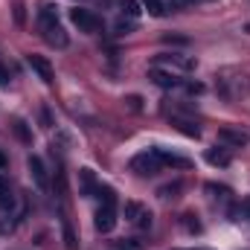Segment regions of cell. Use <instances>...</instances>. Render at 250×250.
Segmentation results:
<instances>
[{"label":"cell","instance_id":"obj_1","mask_svg":"<svg viewBox=\"0 0 250 250\" xmlns=\"http://www.w3.org/2000/svg\"><path fill=\"white\" fill-rule=\"evenodd\" d=\"M38 26H41V35L50 47H59L64 50L67 47V32L64 26L59 23V15H56V6H41L38 12Z\"/></svg>","mask_w":250,"mask_h":250},{"label":"cell","instance_id":"obj_2","mask_svg":"<svg viewBox=\"0 0 250 250\" xmlns=\"http://www.w3.org/2000/svg\"><path fill=\"white\" fill-rule=\"evenodd\" d=\"M160 157L154 154V148H148V151H143V154H137L134 160H131V169L137 172V175H143V178H151V175H157L160 172Z\"/></svg>","mask_w":250,"mask_h":250},{"label":"cell","instance_id":"obj_3","mask_svg":"<svg viewBox=\"0 0 250 250\" xmlns=\"http://www.w3.org/2000/svg\"><path fill=\"white\" fill-rule=\"evenodd\" d=\"M70 21L79 26V32H99L102 29V21L90 12V9H70Z\"/></svg>","mask_w":250,"mask_h":250},{"label":"cell","instance_id":"obj_4","mask_svg":"<svg viewBox=\"0 0 250 250\" xmlns=\"http://www.w3.org/2000/svg\"><path fill=\"white\" fill-rule=\"evenodd\" d=\"M218 143H224V146H230V148H242V146H248L250 143V134H245L242 128H218Z\"/></svg>","mask_w":250,"mask_h":250},{"label":"cell","instance_id":"obj_5","mask_svg":"<svg viewBox=\"0 0 250 250\" xmlns=\"http://www.w3.org/2000/svg\"><path fill=\"white\" fill-rule=\"evenodd\" d=\"M29 175H32V181H35V187L38 189H47L50 187V178H47V166H44V160L38 157V154H29Z\"/></svg>","mask_w":250,"mask_h":250},{"label":"cell","instance_id":"obj_6","mask_svg":"<svg viewBox=\"0 0 250 250\" xmlns=\"http://www.w3.org/2000/svg\"><path fill=\"white\" fill-rule=\"evenodd\" d=\"M114 224H117V209H114L111 204H102L99 212H96V230H99V233H111Z\"/></svg>","mask_w":250,"mask_h":250},{"label":"cell","instance_id":"obj_7","mask_svg":"<svg viewBox=\"0 0 250 250\" xmlns=\"http://www.w3.org/2000/svg\"><path fill=\"white\" fill-rule=\"evenodd\" d=\"M29 67L41 76V82L44 84H53V79H56V73H53V64L47 62L44 56H29Z\"/></svg>","mask_w":250,"mask_h":250},{"label":"cell","instance_id":"obj_8","mask_svg":"<svg viewBox=\"0 0 250 250\" xmlns=\"http://www.w3.org/2000/svg\"><path fill=\"white\" fill-rule=\"evenodd\" d=\"M166 64V67H178V70H195V59L189 56H178V53H166V56H157V67Z\"/></svg>","mask_w":250,"mask_h":250},{"label":"cell","instance_id":"obj_9","mask_svg":"<svg viewBox=\"0 0 250 250\" xmlns=\"http://www.w3.org/2000/svg\"><path fill=\"white\" fill-rule=\"evenodd\" d=\"M148 79H151L157 87H166V90H172V87L181 84V79H175L169 70H160V67H151V70H148Z\"/></svg>","mask_w":250,"mask_h":250},{"label":"cell","instance_id":"obj_10","mask_svg":"<svg viewBox=\"0 0 250 250\" xmlns=\"http://www.w3.org/2000/svg\"><path fill=\"white\" fill-rule=\"evenodd\" d=\"M154 154L160 157V163H163V166H175V169H189V166H192V160H189V157L172 154V151H166V148H154Z\"/></svg>","mask_w":250,"mask_h":250},{"label":"cell","instance_id":"obj_11","mask_svg":"<svg viewBox=\"0 0 250 250\" xmlns=\"http://www.w3.org/2000/svg\"><path fill=\"white\" fill-rule=\"evenodd\" d=\"M207 163L227 169V166L233 163V157H230V151H224V148H207Z\"/></svg>","mask_w":250,"mask_h":250},{"label":"cell","instance_id":"obj_12","mask_svg":"<svg viewBox=\"0 0 250 250\" xmlns=\"http://www.w3.org/2000/svg\"><path fill=\"white\" fill-rule=\"evenodd\" d=\"M79 184H82V195H87V198H90V195H96V178H93V169H82V172H79Z\"/></svg>","mask_w":250,"mask_h":250},{"label":"cell","instance_id":"obj_13","mask_svg":"<svg viewBox=\"0 0 250 250\" xmlns=\"http://www.w3.org/2000/svg\"><path fill=\"white\" fill-rule=\"evenodd\" d=\"M12 131H15V137H18L23 146L32 143V131H29V125L23 123V120H15V123H12Z\"/></svg>","mask_w":250,"mask_h":250},{"label":"cell","instance_id":"obj_14","mask_svg":"<svg viewBox=\"0 0 250 250\" xmlns=\"http://www.w3.org/2000/svg\"><path fill=\"white\" fill-rule=\"evenodd\" d=\"M172 125H178V131H184L187 137H195V140L201 137V128L192 123V120H181V117H175V120H172Z\"/></svg>","mask_w":250,"mask_h":250},{"label":"cell","instance_id":"obj_15","mask_svg":"<svg viewBox=\"0 0 250 250\" xmlns=\"http://www.w3.org/2000/svg\"><path fill=\"white\" fill-rule=\"evenodd\" d=\"M143 6H146V9H148V15H154V18H163V15H166L163 0H143Z\"/></svg>","mask_w":250,"mask_h":250},{"label":"cell","instance_id":"obj_16","mask_svg":"<svg viewBox=\"0 0 250 250\" xmlns=\"http://www.w3.org/2000/svg\"><path fill=\"white\" fill-rule=\"evenodd\" d=\"M96 195L102 198V204H111V207H117V192L111 187H99L96 189Z\"/></svg>","mask_w":250,"mask_h":250},{"label":"cell","instance_id":"obj_17","mask_svg":"<svg viewBox=\"0 0 250 250\" xmlns=\"http://www.w3.org/2000/svg\"><path fill=\"white\" fill-rule=\"evenodd\" d=\"M140 212H143V207H140L137 201H125V218H128V221H137Z\"/></svg>","mask_w":250,"mask_h":250},{"label":"cell","instance_id":"obj_18","mask_svg":"<svg viewBox=\"0 0 250 250\" xmlns=\"http://www.w3.org/2000/svg\"><path fill=\"white\" fill-rule=\"evenodd\" d=\"M123 9H125V15H128V18H140V12H143L137 0H125V3H123Z\"/></svg>","mask_w":250,"mask_h":250},{"label":"cell","instance_id":"obj_19","mask_svg":"<svg viewBox=\"0 0 250 250\" xmlns=\"http://www.w3.org/2000/svg\"><path fill=\"white\" fill-rule=\"evenodd\" d=\"M114 248L117 250H143V245L134 242V239H123V242H114Z\"/></svg>","mask_w":250,"mask_h":250},{"label":"cell","instance_id":"obj_20","mask_svg":"<svg viewBox=\"0 0 250 250\" xmlns=\"http://www.w3.org/2000/svg\"><path fill=\"white\" fill-rule=\"evenodd\" d=\"M134 224H137L140 230H148V227H151V212H146V209H143V212L137 215V221H134Z\"/></svg>","mask_w":250,"mask_h":250},{"label":"cell","instance_id":"obj_21","mask_svg":"<svg viewBox=\"0 0 250 250\" xmlns=\"http://www.w3.org/2000/svg\"><path fill=\"white\" fill-rule=\"evenodd\" d=\"M184 227L189 233H201V221H195V215H184Z\"/></svg>","mask_w":250,"mask_h":250},{"label":"cell","instance_id":"obj_22","mask_svg":"<svg viewBox=\"0 0 250 250\" xmlns=\"http://www.w3.org/2000/svg\"><path fill=\"white\" fill-rule=\"evenodd\" d=\"M175 192H181V184H169L160 189V198H175Z\"/></svg>","mask_w":250,"mask_h":250},{"label":"cell","instance_id":"obj_23","mask_svg":"<svg viewBox=\"0 0 250 250\" xmlns=\"http://www.w3.org/2000/svg\"><path fill=\"white\" fill-rule=\"evenodd\" d=\"M187 90L189 93H204V84L201 82H187Z\"/></svg>","mask_w":250,"mask_h":250},{"label":"cell","instance_id":"obj_24","mask_svg":"<svg viewBox=\"0 0 250 250\" xmlns=\"http://www.w3.org/2000/svg\"><path fill=\"white\" fill-rule=\"evenodd\" d=\"M125 102H128V108H131V111H140V102H143V99H140V96H128Z\"/></svg>","mask_w":250,"mask_h":250},{"label":"cell","instance_id":"obj_25","mask_svg":"<svg viewBox=\"0 0 250 250\" xmlns=\"http://www.w3.org/2000/svg\"><path fill=\"white\" fill-rule=\"evenodd\" d=\"M12 204H15V201H12V192H6V195L0 198V207H3V209H12Z\"/></svg>","mask_w":250,"mask_h":250},{"label":"cell","instance_id":"obj_26","mask_svg":"<svg viewBox=\"0 0 250 250\" xmlns=\"http://www.w3.org/2000/svg\"><path fill=\"white\" fill-rule=\"evenodd\" d=\"M131 29H134V26H131V23H125V21H120V23H117V32H120V35H128Z\"/></svg>","mask_w":250,"mask_h":250},{"label":"cell","instance_id":"obj_27","mask_svg":"<svg viewBox=\"0 0 250 250\" xmlns=\"http://www.w3.org/2000/svg\"><path fill=\"white\" fill-rule=\"evenodd\" d=\"M6 192H9V178H3V175H0V198H3Z\"/></svg>","mask_w":250,"mask_h":250},{"label":"cell","instance_id":"obj_28","mask_svg":"<svg viewBox=\"0 0 250 250\" xmlns=\"http://www.w3.org/2000/svg\"><path fill=\"white\" fill-rule=\"evenodd\" d=\"M0 84H9V70L0 64Z\"/></svg>","mask_w":250,"mask_h":250},{"label":"cell","instance_id":"obj_29","mask_svg":"<svg viewBox=\"0 0 250 250\" xmlns=\"http://www.w3.org/2000/svg\"><path fill=\"white\" fill-rule=\"evenodd\" d=\"M242 209L248 212V218H250V201H242Z\"/></svg>","mask_w":250,"mask_h":250},{"label":"cell","instance_id":"obj_30","mask_svg":"<svg viewBox=\"0 0 250 250\" xmlns=\"http://www.w3.org/2000/svg\"><path fill=\"white\" fill-rule=\"evenodd\" d=\"M6 163H9V160H6V154L0 151V169H6Z\"/></svg>","mask_w":250,"mask_h":250}]
</instances>
